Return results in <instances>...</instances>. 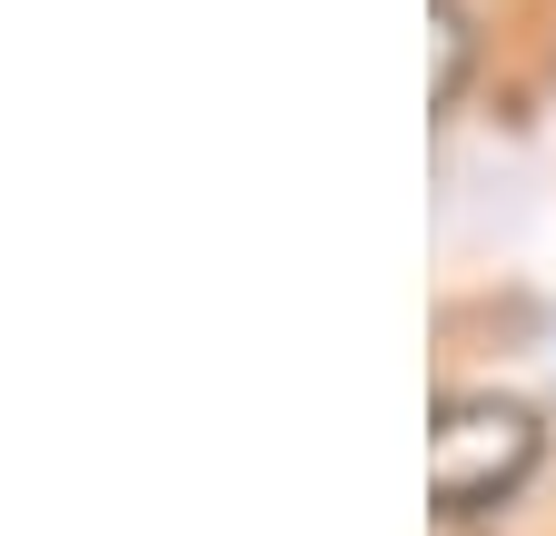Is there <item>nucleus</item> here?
<instances>
[{
	"label": "nucleus",
	"mask_w": 556,
	"mask_h": 536,
	"mask_svg": "<svg viewBox=\"0 0 556 536\" xmlns=\"http://www.w3.org/2000/svg\"><path fill=\"white\" fill-rule=\"evenodd\" d=\"M536 467H546V418L527 397H507V387L438 397V427H428V507H438V526L497 516Z\"/></svg>",
	"instance_id": "1"
},
{
	"label": "nucleus",
	"mask_w": 556,
	"mask_h": 536,
	"mask_svg": "<svg viewBox=\"0 0 556 536\" xmlns=\"http://www.w3.org/2000/svg\"><path fill=\"white\" fill-rule=\"evenodd\" d=\"M428 50H438V119L467 100V71H477V11L467 0H428Z\"/></svg>",
	"instance_id": "2"
}]
</instances>
